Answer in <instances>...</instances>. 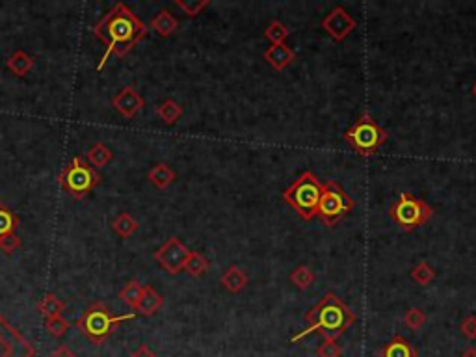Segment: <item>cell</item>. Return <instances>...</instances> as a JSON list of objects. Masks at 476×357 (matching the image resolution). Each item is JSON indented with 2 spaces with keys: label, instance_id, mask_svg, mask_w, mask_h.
Returning a JSON list of instances; mask_svg holds the SVG:
<instances>
[{
  "label": "cell",
  "instance_id": "cell-30",
  "mask_svg": "<svg viewBox=\"0 0 476 357\" xmlns=\"http://www.w3.org/2000/svg\"><path fill=\"white\" fill-rule=\"evenodd\" d=\"M404 324H406L409 329H413V332H419V329L426 324V314H424V311L419 307L407 309L406 314H404Z\"/></svg>",
  "mask_w": 476,
  "mask_h": 357
},
{
  "label": "cell",
  "instance_id": "cell-15",
  "mask_svg": "<svg viewBox=\"0 0 476 357\" xmlns=\"http://www.w3.org/2000/svg\"><path fill=\"white\" fill-rule=\"evenodd\" d=\"M380 357H416V350L407 339L395 335L385 346L380 350Z\"/></svg>",
  "mask_w": 476,
  "mask_h": 357
},
{
  "label": "cell",
  "instance_id": "cell-3",
  "mask_svg": "<svg viewBox=\"0 0 476 357\" xmlns=\"http://www.w3.org/2000/svg\"><path fill=\"white\" fill-rule=\"evenodd\" d=\"M136 317V312H129V314H119L114 317L110 309L104 305V303H91L82 317L79 318L76 327L80 329V333L88 339L94 346H101L106 339L115 332V327L119 326L125 320H130V318Z\"/></svg>",
  "mask_w": 476,
  "mask_h": 357
},
{
  "label": "cell",
  "instance_id": "cell-28",
  "mask_svg": "<svg viewBox=\"0 0 476 357\" xmlns=\"http://www.w3.org/2000/svg\"><path fill=\"white\" fill-rule=\"evenodd\" d=\"M412 278L416 285H430L434 279H436V272H434V268L430 266L428 263H419L415 268L412 270Z\"/></svg>",
  "mask_w": 476,
  "mask_h": 357
},
{
  "label": "cell",
  "instance_id": "cell-1",
  "mask_svg": "<svg viewBox=\"0 0 476 357\" xmlns=\"http://www.w3.org/2000/svg\"><path fill=\"white\" fill-rule=\"evenodd\" d=\"M94 34L106 45V50L97 65V71H101L112 55L118 58L129 55L134 45H138L145 38L147 26L140 21L138 15L119 2L94 26Z\"/></svg>",
  "mask_w": 476,
  "mask_h": 357
},
{
  "label": "cell",
  "instance_id": "cell-33",
  "mask_svg": "<svg viewBox=\"0 0 476 357\" xmlns=\"http://www.w3.org/2000/svg\"><path fill=\"white\" fill-rule=\"evenodd\" d=\"M318 357H341L342 356V348L339 346L337 341H324L320 344V348L317 350Z\"/></svg>",
  "mask_w": 476,
  "mask_h": 357
},
{
  "label": "cell",
  "instance_id": "cell-24",
  "mask_svg": "<svg viewBox=\"0 0 476 357\" xmlns=\"http://www.w3.org/2000/svg\"><path fill=\"white\" fill-rule=\"evenodd\" d=\"M142 290H144V285L140 281H136V279H132V281H129L127 285H125L123 288H121V293H119V298L123 300L127 305H129L130 309H136V303H138L140 296H142Z\"/></svg>",
  "mask_w": 476,
  "mask_h": 357
},
{
  "label": "cell",
  "instance_id": "cell-32",
  "mask_svg": "<svg viewBox=\"0 0 476 357\" xmlns=\"http://www.w3.org/2000/svg\"><path fill=\"white\" fill-rule=\"evenodd\" d=\"M21 237L17 233H8L0 237V251L6 255H11L21 248Z\"/></svg>",
  "mask_w": 476,
  "mask_h": 357
},
{
  "label": "cell",
  "instance_id": "cell-34",
  "mask_svg": "<svg viewBox=\"0 0 476 357\" xmlns=\"http://www.w3.org/2000/svg\"><path fill=\"white\" fill-rule=\"evenodd\" d=\"M461 333L467 339H476V317H467L461 322Z\"/></svg>",
  "mask_w": 476,
  "mask_h": 357
},
{
  "label": "cell",
  "instance_id": "cell-35",
  "mask_svg": "<svg viewBox=\"0 0 476 357\" xmlns=\"http://www.w3.org/2000/svg\"><path fill=\"white\" fill-rule=\"evenodd\" d=\"M130 357H159V356H157V353H154L153 350L147 346V344H142V346H138L136 352L130 353Z\"/></svg>",
  "mask_w": 476,
  "mask_h": 357
},
{
  "label": "cell",
  "instance_id": "cell-18",
  "mask_svg": "<svg viewBox=\"0 0 476 357\" xmlns=\"http://www.w3.org/2000/svg\"><path fill=\"white\" fill-rule=\"evenodd\" d=\"M147 178L153 186L164 190L168 188L169 184L175 181V171L169 168L168 164H157V166H153V168L149 169Z\"/></svg>",
  "mask_w": 476,
  "mask_h": 357
},
{
  "label": "cell",
  "instance_id": "cell-7",
  "mask_svg": "<svg viewBox=\"0 0 476 357\" xmlns=\"http://www.w3.org/2000/svg\"><path fill=\"white\" fill-rule=\"evenodd\" d=\"M389 214H391L392 222L397 223L400 229L415 231L416 227H421V225L430 222L431 207L424 203L422 199L415 198L413 193L402 192L397 201L392 203Z\"/></svg>",
  "mask_w": 476,
  "mask_h": 357
},
{
  "label": "cell",
  "instance_id": "cell-22",
  "mask_svg": "<svg viewBox=\"0 0 476 357\" xmlns=\"http://www.w3.org/2000/svg\"><path fill=\"white\" fill-rule=\"evenodd\" d=\"M208 268H210V263H208V259L205 257L203 253L190 251L188 259H186V264H184V270L192 278H201V276H205L208 272Z\"/></svg>",
  "mask_w": 476,
  "mask_h": 357
},
{
  "label": "cell",
  "instance_id": "cell-26",
  "mask_svg": "<svg viewBox=\"0 0 476 357\" xmlns=\"http://www.w3.org/2000/svg\"><path fill=\"white\" fill-rule=\"evenodd\" d=\"M264 38L272 45H281L288 38V28L283 25L281 21H272L264 30Z\"/></svg>",
  "mask_w": 476,
  "mask_h": 357
},
{
  "label": "cell",
  "instance_id": "cell-16",
  "mask_svg": "<svg viewBox=\"0 0 476 357\" xmlns=\"http://www.w3.org/2000/svg\"><path fill=\"white\" fill-rule=\"evenodd\" d=\"M114 159V153H112V149L108 147L103 142H97L91 147L88 149V153H86V162L91 166V168H104V166H108Z\"/></svg>",
  "mask_w": 476,
  "mask_h": 357
},
{
  "label": "cell",
  "instance_id": "cell-9",
  "mask_svg": "<svg viewBox=\"0 0 476 357\" xmlns=\"http://www.w3.org/2000/svg\"><path fill=\"white\" fill-rule=\"evenodd\" d=\"M188 255L190 249L186 248L177 237H171L157 249V253H154V261H157V263H159L168 273L177 276V273H181L184 270V264H186Z\"/></svg>",
  "mask_w": 476,
  "mask_h": 357
},
{
  "label": "cell",
  "instance_id": "cell-13",
  "mask_svg": "<svg viewBox=\"0 0 476 357\" xmlns=\"http://www.w3.org/2000/svg\"><path fill=\"white\" fill-rule=\"evenodd\" d=\"M164 298L160 296L153 287H144L142 290V296H140L138 303H136V309L134 312H138L142 317H153L157 312L162 309Z\"/></svg>",
  "mask_w": 476,
  "mask_h": 357
},
{
  "label": "cell",
  "instance_id": "cell-36",
  "mask_svg": "<svg viewBox=\"0 0 476 357\" xmlns=\"http://www.w3.org/2000/svg\"><path fill=\"white\" fill-rule=\"evenodd\" d=\"M50 357H76V356H74V353L71 352L69 348L62 346V348H58V350H56V352L52 353V356H50Z\"/></svg>",
  "mask_w": 476,
  "mask_h": 357
},
{
  "label": "cell",
  "instance_id": "cell-6",
  "mask_svg": "<svg viewBox=\"0 0 476 357\" xmlns=\"http://www.w3.org/2000/svg\"><path fill=\"white\" fill-rule=\"evenodd\" d=\"M58 183L74 199H84L101 183V175L82 157H74L67 168L58 175Z\"/></svg>",
  "mask_w": 476,
  "mask_h": 357
},
{
  "label": "cell",
  "instance_id": "cell-31",
  "mask_svg": "<svg viewBox=\"0 0 476 357\" xmlns=\"http://www.w3.org/2000/svg\"><path fill=\"white\" fill-rule=\"evenodd\" d=\"M45 327H47V332H49L52 337L60 339V337H64L65 333L69 332L71 326L64 317H52V318H47V320H45Z\"/></svg>",
  "mask_w": 476,
  "mask_h": 357
},
{
  "label": "cell",
  "instance_id": "cell-23",
  "mask_svg": "<svg viewBox=\"0 0 476 357\" xmlns=\"http://www.w3.org/2000/svg\"><path fill=\"white\" fill-rule=\"evenodd\" d=\"M112 229H114L115 234H119L121 238H129L138 231V222H136L130 214L123 212L119 214L118 218L112 222Z\"/></svg>",
  "mask_w": 476,
  "mask_h": 357
},
{
  "label": "cell",
  "instance_id": "cell-25",
  "mask_svg": "<svg viewBox=\"0 0 476 357\" xmlns=\"http://www.w3.org/2000/svg\"><path fill=\"white\" fill-rule=\"evenodd\" d=\"M290 281H293L300 290H307L312 283H314V273H312L311 268L303 266L302 264V266L294 268L293 273H290Z\"/></svg>",
  "mask_w": 476,
  "mask_h": 357
},
{
  "label": "cell",
  "instance_id": "cell-29",
  "mask_svg": "<svg viewBox=\"0 0 476 357\" xmlns=\"http://www.w3.org/2000/svg\"><path fill=\"white\" fill-rule=\"evenodd\" d=\"M175 6L178 10H183L188 17H198L205 8L210 6L208 0H175Z\"/></svg>",
  "mask_w": 476,
  "mask_h": 357
},
{
  "label": "cell",
  "instance_id": "cell-19",
  "mask_svg": "<svg viewBox=\"0 0 476 357\" xmlns=\"http://www.w3.org/2000/svg\"><path fill=\"white\" fill-rule=\"evenodd\" d=\"M38 311H40V314L45 318V320L52 317H62V312L65 311V302H62L56 294L49 293L45 294V296L40 300V303H38Z\"/></svg>",
  "mask_w": 476,
  "mask_h": 357
},
{
  "label": "cell",
  "instance_id": "cell-38",
  "mask_svg": "<svg viewBox=\"0 0 476 357\" xmlns=\"http://www.w3.org/2000/svg\"><path fill=\"white\" fill-rule=\"evenodd\" d=\"M472 95H475V97H476V84L472 86Z\"/></svg>",
  "mask_w": 476,
  "mask_h": 357
},
{
  "label": "cell",
  "instance_id": "cell-10",
  "mask_svg": "<svg viewBox=\"0 0 476 357\" xmlns=\"http://www.w3.org/2000/svg\"><path fill=\"white\" fill-rule=\"evenodd\" d=\"M320 25H322V30H326V34L329 35L332 40L341 43V41L346 40L348 35L356 30L357 23L352 15L348 13L342 6H335V8L324 17Z\"/></svg>",
  "mask_w": 476,
  "mask_h": 357
},
{
  "label": "cell",
  "instance_id": "cell-20",
  "mask_svg": "<svg viewBox=\"0 0 476 357\" xmlns=\"http://www.w3.org/2000/svg\"><path fill=\"white\" fill-rule=\"evenodd\" d=\"M34 67V58L25 52V50H15L13 55L8 60V69L15 74V76H25Z\"/></svg>",
  "mask_w": 476,
  "mask_h": 357
},
{
  "label": "cell",
  "instance_id": "cell-8",
  "mask_svg": "<svg viewBox=\"0 0 476 357\" xmlns=\"http://www.w3.org/2000/svg\"><path fill=\"white\" fill-rule=\"evenodd\" d=\"M356 207L353 199L341 188V184L335 181H327L322 188V198L318 203L317 216L322 218V222L329 227L337 225L346 214H350Z\"/></svg>",
  "mask_w": 476,
  "mask_h": 357
},
{
  "label": "cell",
  "instance_id": "cell-12",
  "mask_svg": "<svg viewBox=\"0 0 476 357\" xmlns=\"http://www.w3.org/2000/svg\"><path fill=\"white\" fill-rule=\"evenodd\" d=\"M263 58L266 60L268 65L276 71H283L285 67L293 64L296 55H294V50L290 47H287L285 43L281 45H270L266 50H264Z\"/></svg>",
  "mask_w": 476,
  "mask_h": 357
},
{
  "label": "cell",
  "instance_id": "cell-5",
  "mask_svg": "<svg viewBox=\"0 0 476 357\" xmlns=\"http://www.w3.org/2000/svg\"><path fill=\"white\" fill-rule=\"evenodd\" d=\"M344 140L352 145L353 151L361 157H370L387 142V130L382 129L368 114H363L346 130Z\"/></svg>",
  "mask_w": 476,
  "mask_h": 357
},
{
  "label": "cell",
  "instance_id": "cell-14",
  "mask_svg": "<svg viewBox=\"0 0 476 357\" xmlns=\"http://www.w3.org/2000/svg\"><path fill=\"white\" fill-rule=\"evenodd\" d=\"M220 283H222V287L225 288V290L238 294L240 290L246 288V285H248V276L242 272V268H238L237 264H233V266H229L227 270L222 273Z\"/></svg>",
  "mask_w": 476,
  "mask_h": 357
},
{
  "label": "cell",
  "instance_id": "cell-2",
  "mask_svg": "<svg viewBox=\"0 0 476 357\" xmlns=\"http://www.w3.org/2000/svg\"><path fill=\"white\" fill-rule=\"evenodd\" d=\"M305 322L309 324V327L303 329L302 333H298L296 337L293 339V342H298L305 335H311V333H320L326 341L327 339L329 341H337L342 333L356 322V314H353L352 309L344 305V302L337 294L327 293L305 314Z\"/></svg>",
  "mask_w": 476,
  "mask_h": 357
},
{
  "label": "cell",
  "instance_id": "cell-39",
  "mask_svg": "<svg viewBox=\"0 0 476 357\" xmlns=\"http://www.w3.org/2000/svg\"><path fill=\"white\" fill-rule=\"evenodd\" d=\"M475 348H476V346H475Z\"/></svg>",
  "mask_w": 476,
  "mask_h": 357
},
{
  "label": "cell",
  "instance_id": "cell-27",
  "mask_svg": "<svg viewBox=\"0 0 476 357\" xmlns=\"http://www.w3.org/2000/svg\"><path fill=\"white\" fill-rule=\"evenodd\" d=\"M17 225H19V216L6 205H0V237L8 233H15Z\"/></svg>",
  "mask_w": 476,
  "mask_h": 357
},
{
  "label": "cell",
  "instance_id": "cell-11",
  "mask_svg": "<svg viewBox=\"0 0 476 357\" xmlns=\"http://www.w3.org/2000/svg\"><path fill=\"white\" fill-rule=\"evenodd\" d=\"M114 108L118 110L119 114L123 115L125 119H134L140 114V110L144 108V97L132 88V86H125L114 99H112Z\"/></svg>",
  "mask_w": 476,
  "mask_h": 357
},
{
  "label": "cell",
  "instance_id": "cell-17",
  "mask_svg": "<svg viewBox=\"0 0 476 357\" xmlns=\"http://www.w3.org/2000/svg\"><path fill=\"white\" fill-rule=\"evenodd\" d=\"M151 28H153L159 35H162V38H169V35L175 34V30L178 28V21L175 19L174 13H169L168 10H162L153 17V21H151Z\"/></svg>",
  "mask_w": 476,
  "mask_h": 357
},
{
  "label": "cell",
  "instance_id": "cell-37",
  "mask_svg": "<svg viewBox=\"0 0 476 357\" xmlns=\"http://www.w3.org/2000/svg\"><path fill=\"white\" fill-rule=\"evenodd\" d=\"M460 357H476V348H469V350H465Z\"/></svg>",
  "mask_w": 476,
  "mask_h": 357
},
{
  "label": "cell",
  "instance_id": "cell-4",
  "mask_svg": "<svg viewBox=\"0 0 476 357\" xmlns=\"http://www.w3.org/2000/svg\"><path fill=\"white\" fill-rule=\"evenodd\" d=\"M324 184L312 171H303L300 177L283 192V201L296 210L303 220H312L317 216L318 203L322 198Z\"/></svg>",
  "mask_w": 476,
  "mask_h": 357
},
{
  "label": "cell",
  "instance_id": "cell-21",
  "mask_svg": "<svg viewBox=\"0 0 476 357\" xmlns=\"http://www.w3.org/2000/svg\"><path fill=\"white\" fill-rule=\"evenodd\" d=\"M157 115L166 125H175L183 115V106L174 99H166L157 106Z\"/></svg>",
  "mask_w": 476,
  "mask_h": 357
}]
</instances>
